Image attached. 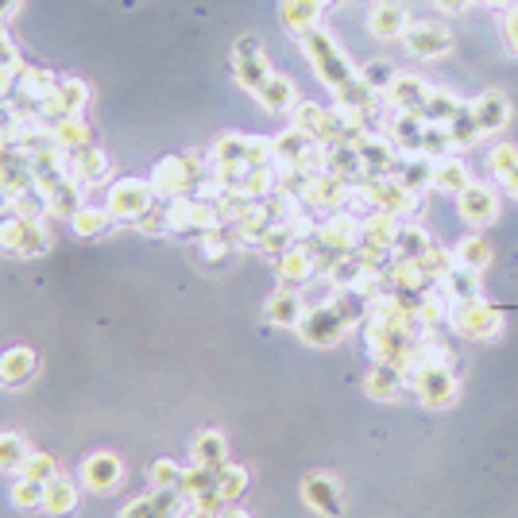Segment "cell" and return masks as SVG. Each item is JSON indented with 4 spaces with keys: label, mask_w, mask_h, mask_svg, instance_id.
I'll use <instances>...</instances> for the list:
<instances>
[{
    "label": "cell",
    "mask_w": 518,
    "mask_h": 518,
    "mask_svg": "<svg viewBox=\"0 0 518 518\" xmlns=\"http://www.w3.org/2000/svg\"><path fill=\"white\" fill-rule=\"evenodd\" d=\"M209 174H213V159H205L198 151H190V155H167V159L155 163L151 186H155V194L163 202H174V198L198 194Z\"/></svg>",
    "instance_id": "6da1fadb"
},
{
    "label": "cell",
    "mask_w": 518,
    "mask_h": 518,
    "mask_svg": "<svg viewBox=\"0 0 518 518\" xmlns=\"http://www.w3.org/2000/svg\"><path fill=\"white\" fill-rule=\"evenodd\" d=\"M302 51H306V58H310V66H314V74L325 82V86L337 89L348 86L352 78H356V70H352V62H348V55L341 51V43L329 35L325 28H310L306 35H302Z\"/></svg>",
    "instance_id": "7a4b0ae2"
},
{
    "label": "cell",
    "mask_w": 518,
    "mask_h": 518,
    "mask_svg": "<svg viewBox=\"0 0 518 518\" xmlns=\"http://www.w3.org/2000/svg\"><path fill=\"white\" fill-rule=\"evenodd\" d=\"M449 325L464 341H495L503 333V314L491 302H484V294H480V298L457 302L453 314H449Z\"/></svg>",
    "instance_id": "3957f363"
},
{
    "label": "cell",
    "mask_w": 518,
    "mask_h": 518,
    "mask_svg": "<svg viewBox=\"0 0 518 518\" xmlns=\"http://www.w3.org/2000/svg\"><path fill=\"white\" fill-rule=\"evenodd\" d=\"M410 387L418 395V403L430 406V410H445V406L457 403V375H453V364H418L410 372Z\"/></svg>",
    "instance_id": "277c9868"
},
{
    "label": "cell",
    "mask_w": 518,
    "mask_h": 518,
    "mask_svg": "<svg viewBox=\"0 0 518 518\" xmlns=\"http://www.w3.org/2000/svg\"><path fill=\"white\" fill-rule=\"evenodd\" d=\"M51 244V236L43 229L39 217H20V213H8V221H0V252L4 256H43Z\"/></svg>",
    "instance_id": "5b68a950"
},
{
    "label": "cell",
    "mask_w": 518,
    "mask_h": 518,
    "mask_svg": "<svg viewBox=\"0 0 518 518\" xmlns=\"http://www.w3.org/2000/svg\"><path fill=\"white\" fill-rule=\"evenodd\" d=\"M360 186L368 190L372 209L391 213V217H399V221H406L410 213H418V205H422V194L406 190L399 178H360Z\"/></svg>",
    "instance_id": "8992f818"
},
{
    "label": "cell",
    "mask_w": 518,
    "mask_h": 518,
    "mask_svg": "<svg viewBox=\"0 0 518 518\" xmlns=\"http://www.w3.org/2000/svg\"><path fill=\"white\" fill-rule=\"evenodd\" d=\"M232 74H236V82L248 89V93H259V86L275 74V70L267 66L263 43H259L256 35H240V39H236V47H232Z\"/></svg>",
    "instance_id": "52a82bcc"
},
{
    "label": "cell",
    "mask_w": 518,
    "mask_h": 518,
    "mask_svg": "<svg viewBox=\"0 0 518 518\" xmlns=\"http://www.w3.org/2000/svg\"><path fill=\"white\" fill-rule=\"evenodd\" d=\"M155 202H159V194H155L151 178H120L109 190V205L105 209L113 213V221H136L147 205Z\"/></svg>",
    "instance_id": "ba28073f"
},
{
    "label": "cell",
    "mask_w": 518,
    "mask_h": 518,
    "mask_svg": "<svg viewBox=\"0 0 518 518\" xmlns=\"http://www.w3.org/2000/svg\"><path fill=\"white\" fill-rule=\"evenodd\" d=\"M86 105H89L86 82H78V78H58L51 97L39 105V120H43V124H55V120H66V116H82Z\"/></svg>",
    "instance_id": "9c48e42d"
},
{
    "label": "cell",
    "mask_w": 518,
    "mask_h": 518,
    "mask_svg": "<svg viewBox=\"0 0 518 518\" xmlns=\"http://www.w3.org/2000/svg\"><path fill=\"white\" fill-rule=\"evenodd\" d=\"M457 213H461L464 225L488 229V225L499 221V190L488 186V182H472L461 198H457Z\"/></svg>",
    "instance_id": "30bf717a"
},
{
    "label": "cell",
    "mask_w": 518,
    "mask_h": 518,
    "mask_svg": "<svg viewBox=\"0 0 518 518\" xmlns=\"http://www.w3.org/2000/svg\"><path fill=\"white\" fill-rule=\"evenodd\" d=\"M0 186L12 190V198L24 194V190H35L31 155L16 140H8V136H0Z\"/></svg>",
    "instance_id": "8fae6325"
},
{
    "label": "cell",
    "mask_w": 518,
    "mask_h": 518,
    "mask_svg": "<svg viewBox=\"0 0 518 518\" xmlns=\"http://www.w3.org/2000/svg\"><path fill=\"white\" fill-rule=\"evenodd\" d=\"M356 151H360V171H364L360 178H391V174L399 171V163H403L399 147L391 144L387 136H379V132L364 136L356 144Z\"/></svg>",
    "instance_id": "7c38bea8"
},
{
    "label": "cell",
    "mask_w": 518,
    "mask_h": 518,
    "mask_svg": "<svg viewBox=\"0 0 518 518\" xmlns=\"http://www.w3.org/2000/svg\"><path fill=\"white\" fill-rule=\"evenodd\" d=\"M348 194H352V182L348 178H341V174H329V171H321L310 182V190L302 194V202L310 205L314 213H341L348 205Z\"/></svg>",
    "instance_id": "4fadbf2b"
},
{
    "label": "cell",
    "mask_w": 518,
    "mask_h": 518,
    "mask_svg": "<svg viewBox=\"0 0 518 518\" xmlns=\"http://www.w3.org/2000/svg\"><path fill=\"white\" fill-rule=\"evenodd\" d=\"M406 51L414 58H445L453 51V31L430 24V20H414L403 35Z\"/></svg>",
    "instance_id": "5bb4252c"
},
{
    "label": "cell",
    "mask_w": 518,
    "mask_h": 518,
    "mask_svg": "<svg viewBox=\"0 0 518 518\" xmlns=\"http://www.w3.org/2000/svg\"><path fill=\"white\" fill-rule=\"evenodd\" d=\"M62 159H66V174L78 182V186H97V182H105L109 178V155L101 151V147H74V151H62Z\"/></svg>",
    "instance_id": "9a60e30c"
},
{
    "label": "cell",
    "mask_w": 518,
    "mask_h": 518,
    "mask_svg": "<svg viewBox=\"0 0 518 518\" xmlns=\"http://www.w3.org/2000/svg\"><path fill=\"white\" fill-rule=\"evenodd\" d=\"M410 24L414 20H410L403 0H375L372 8H368V31H372L375 39H383V43L403 39Z\"/></svg>",
    "instance_id": "2e32d148"
},
{
    "label": "cell",
    "mask_w": 518,
    "mask_h": 518,
    "mask_svg": "<svg viewBox=\"0 0 518 518\" xmlns=\"http://www.w3.org/2000/svg\"><path fill=\"white\" fill-rule=\"evenodd\" d=\"M302 499L314 507L317 515H325V518H337L341 511H345L341 484H337L333 476H325V472H314V476H306V480H302Z\"/></svg>",
    "instance_id": "e0dca14e"
},
{
    "label": "cell",
    "mask_w": 518,
    "mask_h": 518,
    "mask_svg": "<svg viewBox=\"0 0 518 518\" xmlns=\"http://www.w3.org/2000/svg\"><path fill=\"white\" fill-rule=\"evenodd\" d=\"M317 275H321V267H317V256L306 244H294L290 252L279 256V283H283V287L302 290L306 283H314Z\"/></svg>",
    "instance_id": "ac0fdd59"
},
{
    "label": "cell",
    "mask_w": 518,
    "mask_h": 518,
    "mask_svg": "<svg viewBox=\"0 0 518 518\" xmlns=\"http://www.w3.org/2000/svg\"><path fill=\"white\" fill-rule=\"evenodd\" d=\"M406 383H410V375L403 368H395V364H379L375 360L372 372L364 375V391H368V399L375 403H391V399H399L406 391Z\"/></svg>",
    "instance_id": "d6986e66"
},
{
    "label": "cell",
    "mask_w": 518,
    "mask_h": 518,
    "mask_svg": "<svg viewBox=\"0 0 518 518\" xmlns=\"http://www.w3.org/2000/svg\"><path fill=\"white\" fill-rule=\"evenodd\" d=\"M426 97H430V86H426L418 74H399V78L391 82V89L383 93V101H387L395 113H422Z\"/></svg>",
    "instance_id": "ffe728a7"
},
{
    "label": "cell",
    "mask_w": 518,
    "mask_h": 518,
    "mask_svg": "<svg viewBox=\"0 0 518 518\" xmlns=\"http://www.w3.org/2000/svg\"><path fill=\"white\" fill-rule=\"evenodd\" d=\"M468 109H472V116H476V124H480V132H484V136L503 132V128H507V120H511V101H507L499 89H488V93H484V97H476Z\"/></svg>",
    "instance_id": "44dd1931"
},
{
    "label": "cell",
    "mask_w": 518,
    "mask_h": 518,
    "mask_svg": "<svg viewBox=\"0 0 518 518\" xmlns=\"http://www.w3.org/2000/svg\"><path fill=\"white\" fill-rule=\"evenodd\" d=\"M182 491H163L155 488L151 495H144V499H136V503H128L124 511H120V518H174L178 511H182Z\"/></svg>",
    "instance_id": "7402d4cb"
},
{
    "label": "cell",
    "mask_w": 518,
    "mask_h": 518,
    "mask_svg": "<svg viewBox=\"0 0 518 518\" xmlns=\"http://www.w3.org/2000/svg\"><path fill=\"white\" fill-rule=\"evenodd\" d=\"M263 314L271 325H283V329H298V321L306 314V298H302V290H275L271 298H267V306H263Z\"/></svg>",
    "instance_id": "603a6c76"
},
{
    "label": "cell",
    "mask_w": 518,
    "mask_h": 518,
    "mask_svg": "<svg viewBox=\"0 0 518 518\" xmlns=\"http://www.w3.org/2000/svg\"><path fill=\"white\" fill-rule=\"evenodd\" d=\"M468 186H472V171H468V163H464V159L445 155V159H437V163H433V190H437V194L461 198Z\"/></svg>",
    "instance_id": "cb8c5ba5"
},
{
    "label": "cell",
    "mask_w": 518,
    "mask_h": 518,
    "mask_svg": "<svg viewBox=\"0 0 518 518\" xmlns=\"http://www.w3.org/2000/svg\"><path fill=\"white\" fill-rule=\"evenodd\" d=\"M314 136H306V132H298V128H287L283 136H275L271 140V155H275V167H302L306 163V155L314 151Z\"/></svg>",
    "instance_id": "d4e9b609"
},
{
    "label": "cell",
    "mask_w": 518,
    "mask_h": 518,
    "mask_svg": "<svg viewBox=\"0 0 518 518\" xmlns=\"http://www.w3.org/2000/svg\"><path fill=\"white\" fill-rule=\"evenodd\" d=\"M124 476V468L116 461L113 453H93L86 464H82V480H86L89 491H113Z\"/></svg>",
    "instance_id": "484cf974"
},
{
    "label": "cell",
    "mask_w": 518,
    "mask_h": 518,
    "mask_svg": "<svg viewBox=\"0 0 518 518\" xmlns=\"http://www.w3.org/2000/svg\"><path fill=\"white\" fill-rule=\"evenodd\" d=\"M256 97L267 113H294V105H298V89H294V82L283 78V74H271V78L259 86Z\"/></svg>",
    "instance_id": "4316f807"
},
{
    "label": "cell",
    "mask_w": 518,
    "mask_h": 518,
    "mask_svg": "<svg viewBox=\"0 0 518 518\" xmlns=\"http://www.w3.org/2000/svg\"><path fill=\"white\" fill-rule=\"evenodd\" d=\"M35 352L31 348H8L4 356H0V383L4 387H24L31 383V375H35Z\"/></svg>",
    "instance_id": "83f0119b"
},
{
    "label": "cell",
    "mask_w": 518,
    "mask_h": 518,
    "mask_svg": "<svg viewBox=\"0 0 518 518\" xmlns=\"http://www.w3.org/2000/svg\"><path fill=\"white\" fill-rule=\"evenodd\" d=\"M190 457H194V464H205V468H217V472H221V468L229 464V441L217 430H205L194 437Z\"/></svg>",
    "instance_id": "f1b7e54d"
},
{
    "label": "cell",
    "mask_w": 518,
    "mask_h": 518,
    "mask_svg": "<svg viewBox=\"0 0 518 518\" xmlns=\"http://www.w3.org/2000/svg\"><path fill=\"white\" fill-rule=\"evenodd\" d=\"M325 171L329 174H341L348 182H360V151L345 140H333V144H325Z\"/></svg>",
    "instance_id": "f546056e"
},
{
    "label": "cell",
    "mask_w": 518,
    "mask_h": 518,
    "mask_svg": "<svg viewBox=\"0 0 518 518\" xmlns=\"http://www.w3.org/2000/svg\"><path fill=\"white\" fill-rule=\"evenodd\" d=\"M433 163H437V159H426V155H403V163H399L395 178L403 182L406 190H414V194L433 190Z\"/></svg>",
    "instance_id": "4dcf8cb0"
},
{
    "label": "cell",
    "mask_w": 518,
    "mask_h": 518,
    "mask_svg": "<svg viewBox=\"0 0 518 518\" xmlns=\"http://www.w3.org/2000/svg\"><path fill=\"white\" fill-rule=\"evenodd\" d=\"M279 20H283V28L290 35H306L310 28H317V20H321V8H314L310 0H283V8H279Z\"/></svg>",
    "instance_id": "1f68e13d"
},
{
    "label": "cell",
    "mask_w": 518,
    "mask_h": 518,
    "mask_svg": "<svg viewBox=\"0 0 518 518\" xmlns=\"http://www.w3.org/2000/svg\"><path fill=\"white\" fill-rule=\"evenodd\" d=\"M461 109H464V101L457 93H449V89H430V97H426V105H422V120H426V124H449Z\"/></svg>",
    "instance_id": "d6a6232c"
},
{
    "label": "cell",
    "mask_w": 518,
    "mask_h": 518,
    "mask_svg": "<svg viewBox=\"0 0 518 518\" xmlns=\"http://www.w3.org/2000/svg\"><path fill=\"white\" fill-rule=\"evenodd\" d=\"M78 507V488H74V480H66V476H55L47 491H43V511L47 515H70Z\"/></svg>",
    "instance_id": "836d02e7"
},
{
    "label": "cell",
    "mask_w": 518,
    "mask_h": 518,
    "mask_svg": "<svg viewBox=\"0 0 518 518\" xmlns=\"http://www.w3.org/2000/svg\"><path fill=\"white\" fill-rule=\"evenodd\" d=\"M51 128V144L58 151H74V147H86L93 144L89 140V128L82 124V116H66V120H55V124H47Z\"/></svg>",
    "instance_id": "e575fe53"
},
{
    "label": "cell",
    "mask_w": 518,
    "mask_h": 518,
    "mask_svg": "<svg viewBox=\"0 0 518 518\" xmlns=\"http://www.w3.org/2000/svg\"><path fill=\"white\" fill-rule=\"evenodd\" d=\"M441 287L449 290L453 306H457V302H468V298H480V271H468V267L457 263V267L441 279Z\"/></svg>",
    "instance_id": "d590c367"
},
{
    "label": "cell",
    "mask_w": 518,
    "mask_h": 518,
    "mask_svg": "<svg viewBox=\"0 0 518 518\" xmlns=\"http://www.w3.org/2000/svg\"><path fill=\"white\" fill-rule=\"evenodd\" d=\"M430 232L422 229V225H414V221H403V229H399V240H395V256L399 259H422L430 252Z\"/></svg>",
    "instance_id": "8d00e7d4"
},
{
    "label": "cell",
    "mask_w": 518,
    "mask_h": 518,
    "mask_svg": "<svg viewBox=\"0 0 518 518\" xmlns=\"http://www.w3.org/2000/svg\"><path fill=\"white\" fill-rule=\"evenodd\" d=\"M453 259H457L461 267H468V271H484L491 263V244L484 236H464L461 244L453 248Z\"/></svg>",
    "instance_id": "74e56055"
},
{
    "label": "cell",
    "mask_w": 518,
    "mask_h": 518,
    "mask_svg": "<svg viewBox=\"0 0 518 518\" xmlns=\"http://www.w3.org/2000/svg\"><path fill=\"white\" fill-rule=\"evenodd\" d=\"M445 128H449V136H453V147H457V151H464V147H472V144H480V140H484V132H480V124H476V116H472L468 105H464L461 113L453 116Z\"/></svg>",
    "instance_id": "f35d334b"
},
{
    "label": "cell",
    "mask_w": 518,
    "mask_h": 518,
    "mask_svg": "<svg viewBox=\"0 0 518 518\" xmlns=\"http://www.w3.org/2000/svg\"><path fill=\"white\" fill-rule=\"evenodd\" d=\"M217 468H205V464H194V468H186V476H182V499L190 503V499H198L205 491H217Z\"/></svg>",
    "instance_id": "ab89813d"
},
{
    "label": "cell",
    "mask_w": 518,
    "mask_h": 518,
    "mask_svg": "<svg viewBox=\"0 0 518 518\" xmlns=\"http://www.w3.org/2000/svg\"><path fill=\"white\" fill-rule=\"evenodd\" d=\"M28 457V441L20 433H0V472H20Z\"/></svg>",
    "instance_id": "60d3db41"
},
{
    "label": "cell",
    "mask_w": 518,
    "mask_h": 518,
    "mask_svg": "<svg viewBox=\"0 0 518 518\" xmlns=\"http://www.w3.org/2000/svg\"><path fill=\"white\" fill-rule=\"evenodd\" d=\"M356 74H360V78H364V86H372L379 97H383V93L391 89V82L399 78V70H395L387 58H372V62H364Z\"/></svg>",
    "instance_id": "b9f144b4"
},
{
    "label": "cell",
    "mask_w": 518,
    "mask_h": 518,
    "mask_svg": "<svg viewBox=\"0 0 518 518\" xmlns=\"http://www.w3.org/2000/svg\"><path fill=\"white\" fill-rule=\"evenodd\" d=\"M109 221H113L109 209H89V205H82V209L70 217V225H74L78 236H101V232L109 229Z\"/></svg>",
    "instance_id": "7bdbcfd3"
},
{
    "label": "cell",
    "mask_w": 518,
    "mask_h": 518,
    "mask_svg": "<svg viewBox=\"0 0 518 518\" xmlns=\"http://www.w3.org/2000/svg\"><path fill=\"white\" fill-rule=\"evenodd\" d=\"M457 147H453V136H449V128L445 124H426V132H422V155L426 159H445V155H453Z\"/></svg>",
    "instance_id": "ee69618b"
},
{
    "label": "cell",
    "mask_w": 518,
    "mask_h": 518,
    "mask_svg": "<svg viewBox=\"0 0 518 518\" xmlns=\"http://www.w3.org/2000/svg\"><path fill=\"white\" fill-rule=\"evenodd\" d=\"M294 244H298V236H294L290 225H271V229L259 236L256 248L263 252V256H283V252H290Z\"/></svg>",
    "instance_id": "f6af8a7d"
},
{
    "label": "cell",
    "mask_w": 518,
    "mask_h": 518,
    "mask_svg": "<svg viewBox=\"0 0 518 518\" xmlns=\"http://www.w3.org/2000/svg\"><path fill=\"white\" fill-rule=\"evenodd\" d=\"M132 225H136V229H140V232H147V236H167V232H171V217H167V202L159 198V202H155V205H147V209H144V213H140V217H136V221H132Z\"/></svg>",
    "instance_id": "bcb514c9"
},
{
    "label": "cell",
    "mask_w": 518,
    "mask_h": 518,
    "mask_svg": "<svg viewBox=\"0 0 518 518\" xmlns=\"http://www.w3.org/2000/svg\"><path fill=\"white\" fill-rule=\"evenodd\" d=\"M244 491H248V472H244V468H236V464H225V468H221V476H217V495L232 507V499H240Z\"/></svg>",
    "instance_id": "7dc6e473"
},
{
    "label": "cell",
    "mask_w": 518,
    "mask_h": 518,
    "mask_svg": "<svg viewBox=\"0 0 518 518\" xmlns=\"http://www.w3.org/2000/svg\"><path fill=\"white\" fill-rule=\"evenodd\" d=\"M43 491H47V484H35V480H24V476H20V480L12 484V495H8V499H12L20 511H35V507H43Z\"/></svg>",
    "instance_id": "c3c4849f"
},
{
    "label": "cell",
    "mask_w": 518,
    "mask_h": 518,
    "mask_svg": "<svg viewBox=\"0 0 518 518\" xmlns=\"http://www.w3.org/2000/svg\"><path fill=\"white\" fill-rule=\"evenodd\" d=\"M20 476L24 480H35V484H51L58 476V468L51 457H43V453H31L28 461H24V468H20Z\"/></svg>",
    "instance_id": "681fc988"
},
{
    "label": "cell",
    "mask_w": 518,
    "mask_h": 518,
    "mask_svg": "<svg viewBox=\"0 0 518 518\" xmlns=\"http://www.w3.org/2000/svg\"><path fill=\"white\" fill-rule=\"evenodd\" d=\"M182 476H186V468H178L174 461H155L151 464V484L163 491H178L182 488Z\"/></svg>",
    "instance_id": "f907efd6"
},
{
    "label": "cell",
    "mask_w": 518,
    "mask_h": 518,
    "mask_svg": "<svg viewBox=\"0 0 518 518\" xmlns=\"http://www.w3.org/2000/svg\"><path fill=\"white\" fill-rule=\"evenodd\" d=\"M515 163H518V147L515 144H495L488 151V171H491V178H495V182L511 171Z\"/></svg>",
    "instance_id": "816d5d0a"
},
{
    "label": "cell",
    "mask_w": 518,
    "mask_h": 518,
    "mask_svg": "<svg viewBox=\"0 0 518 518\" xmlns=\"http://www.w3.org/2000/svg\"><path fill=\"white\" fill-rule=\"evenodd\" d=\"M503 43H507V51L518 55V0L507 8V16H503Z\"/></svg>",
    "instance_id": "f5cc1de1"
},
{
    "label": "cell",
    "mask_w": 518,
    "mask_h": 518,
    "mask_svg": "<svg viewBox=\"0 0 518 518\" xmlns=\"http://www.w3.org/2000/svg\"><path fill=\"white\" fill-rule=\"evenodd\" d=\"M0 66H16L20 70V55H16V47H12V39H8L4 28H0Z\"/></svg>",
    "instance_id": "db71d44e"
},
{
    "label": "cell",
    "mask_w": 518,
    "mask_h": 518,
    "mask_svg": "<svg viewBox=\"0 0 518 518\" xmlns=\"http://www.w3.org/2000/svg\"><path fill=\"white\" fill-rule=\"evenodd\" d=\"M499 186H503V190H507L511 198H518V163L507 174H503V178H499Z\"/></svg>",
    "instance_id": "11a10c76"
},
{
    "label": "cell",
    "mask_w": 518,
    "mask_h": 518,
    "mask_svg": "<svg viewBox=\"0 0 518 518\" xmlns=\"http://www.w3.org/2000/svg\"><path fill=\"white\" fill-rule=\"evenodd\" d=\"M433 4H437L441 12H453V16H457V12H464V8L472 4V0H433Z\"/></svg>",
    "instance_id": "9f6ffc18"
},
{
    "label": "cell",
    "mask_w": 518,
    "mask_h": 518,
    "mask_svg": "<svg viewBox=\"0 0 518 518\" xmlns=\"http://www.w3.org/2000/svg\"><path fill=\"white\" fill-rule=\"evenodd\" d=\"M16 8H20V0H0V24H4L8 16H16Z\"/></svg>",
    "instance_id": "6f0895ef"
},
{
    "label": "cell",
    "mask_w": 518,
    "mask_h": 518,
    "mask_svg": "<svg viewBox=\"0 0 518 518\" xmlns=\"http://www.w3.org/2000/svg\"><path fill=\"white\" fill-rule=\"evenodd\" d=\"M12 202H16V198H12V190H4V186H0V213H12Z\"/></svg>",
    "instance_id": "680465c9"
},
{
    "label": "cell",
    "mask_w": 518,
    "mask_h": 518,
    "mask_svg": "<svg viewBox=\"0 0 518 518\" xmlns=\"http://www.w3.org/2000/svg\"><path fill=\"white\" fill-rule=\"evenodd\" d=\"M217 518H248V511H240V507H225Z\"/></svg>",
    "instance_id": "91938a15"
},
{
    "label": "cell",
    "mask_w": 518,
    "mask_h": 518,
    "mask_svg": "<svg viewBox=\"0 0 518 518\" xmlns=\"http://www.w3.org/2000/svg\"><path fill=\"white\" fill-rule=\"evenodd\" d=\"M310 4H314V8H325V4H329V0H310Z\"/></svg>",
    "instance_id": "94428289"
},
{
    "label": "cell",
    "mask_w": 518,
    "mask_h": 518,
    "mask_svg": "<svg viewBox=\"0 0 518 518\" xmlns=\"http://www.w3.org/2000/svg\"><path fill=\"white\" fill-rule=\"evenodd\" d=\"M174 518H182V515H174Z\"/></svg>",
    "instance_id": "6125c7cd"
}]
</instances>
